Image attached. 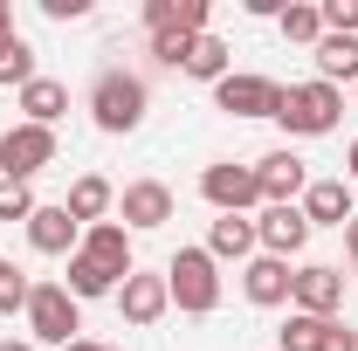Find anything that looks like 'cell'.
Returning a JSON list of instances; mask_svg holds the SVG:
<instances>
[{"label":"cell","mask_w":358,"mask_h":351,"mask_svg":"<svg viewBox=\"0 0 358 351\" xmlns=\"http://www.w3.org/2000/svg\"><path fill=\"white\" fill-rule=\"evenodd\" d=\"M76 303H96V296H117V275H103V268L90 262V255H69V282H62Z\"/></svg>","instance_id":"cell-24"},{"label":"cell","mask_w":358,"mask_h":351,"mask_svg":"<svg viewBox=\"0 0 358 351\" xmlns=\"http://www.w3.org/2000/svg\"><path fill=\"white\" fill-rule=\"evenodd\" d=\"M166 289H173V310L186 317H214L221 310V262L207 248H179L166 262Z\"/></svg>","instance_id":"cell-3"},{"label":"cell","mask_w":358,"mask_h":351,"mask_svg":"<svg viewBox=\"0 0 358 351\" xmlns=\"http://www.w3.org/2000/svg\"><path fill=\"white\" fill-rule=\"evenodd\" d=\"M275 351H358V331L345 317H303V310H289V324L275 331Z\"/></svg>","instance_id":"cell-8"},{"label":"cell","mask_w":358,"mask_h":351,"mask_svg":"<svg viewBox=\"0 0 358 351\" xmlns=\"http://www.w3.org/2000/svg\"><path fill=\"white\" fill-rule=\"evenodd\" d=\"M289 310H303V317H338V310H345V268L303 262L296 282H289Z\"/></svg>","instance_id":"cell-9"},{"label":"cell","mask_w":358,"mask_h":351,"mask_svg":"<svg viewBox=\"0 0 358 351\" xmlns=\"http://www.w3.org/2000/svg\"><path fill=\"white\" fill-rule=\"evenodd\" d=\"M42 166H55V131H42V124H7L0 131V179L28 186Z\"/></svg>","instance_id":"cell-6"},{"label":"cell","mask_w":358,"mask_h":351,"mask_svg":"<svg viewBox=\"0 0 358 351\" xmlns=\"http://www.w3.org/2000/svg\"><path fill=\"white\" fill-rule=\"evenodd\" d=\"M207 255H214V262H248V255H255V220L248 214H221L207 227Z\"/></svg>","instance_id":"cell-20"},{"label":"cell","mask_w":358,"mask_h":351,"mask_svg":"<svg viewBox=\"0 0 358 351\" xmlns=\"http://www.w3.org/2000/svg\"><path fill=\"white\" fill-rule=\"evenodd\" d=\"M35 76H42V69H35V48L14 35V42L0 48V89H28Z\"/></svg>","instance_id":"cell-25"},{"label":"cell","mask_w":358,"mask_h":351,"mask_svg":"<svg viewBox=\"0 0 358 351\" xmlns=\"http://www.w3.org/2000/svg\"><path fill=\"white\" fill-rule=\"evenodd\" d=\"M42 200H35V186H21V179H0V220H21L28 227V214H35Z\"/></svg>","instance_id":"cell-28"},{"label":"cell","mask_w":358,"mask_h":351,"mask_svg":"<svg viewBox=\"0 0 358 351\" xmlns=\"http://www.w3.org/2000/svg\"><path fill=\"white\" fill-rule=\"evenodd\" d=\"M110 220H124L131 234L166 227V220H173V186H166V179H131V186L117 193V214H110Z\"/></svg>","instance_id":"cell-11"},{"label":"cell","mask_w":358,"mask_h":351,"mask_svg":"<svg viewBox=\"0 0 358 351\" xmlns=\"http://www.w3.org/2000/svg\"><path fill=\"white\" fill-rule=\"evenodd\" d=\"M145 28L166 35V28H173V0H145Z\"/></svg>","instance_id":"cell-32"},{"label":"cell","mask_w":358,"mask_h":351,"mask_svg":"<svg viewBox=\"0 0 358 351\" xmlns=\"http://www.w3.org/2000/svg\"><path fill=\"white\" fill-rule=\"evenodd\" d=\"M110 303H117V317H124V324H138V331H145V324H159V317L173 310V289H166V275L131 268V275L117 282V296H110Z\"/></svg>","instance_id":"cell-13"},{"label":"cell","mask_w":358,"mask_h":351,"mask_svg":"<svg viewBox=\"0 0 358 351\" xmlns=\"http://www.w3.org/2000/svg\"><path fill=\"white\" fill-rule=\"evenodd\" d=\"M145 110H152V89H145V76H131V69H103V76L90 83V124L103 138L138 131Z\"/></svg>","instance_id":"cell-1"},{"label":"cell","mask_w":358,"mask_h":351,"mask_svg":"<svg viewBox=\"0 0 358 351\" xmlns=\"http://www.w3.org/2000/svg\"><path fill=\"white\" fill-rule=\"evenodd\" d=\"M14 42V0H0V48Z\"/></svg>","instance_id":"cell-33"},{"label":"cell","mask_w":358,"mask_h":351,"mask_svg":"<svg viewBox=\"0 0 358 351\" xmlns=\"http://www.w3.org/2000/svg\"><path fill=\"white\" fill-rule=\"evenodd\" d=\"M0 351H35V338H0Z\"/></svg>","instance_id":"cell-35"},{"label":"cell","mask_w":358,"mask_h":351,"mask_svg":"<svg viewBox=\"0 0 358 351\" xmlns=\"http://www.w3.org/2000/svg\"><path fill=\"white\" fill-rule=\"evenodd\" d=\"M310 62H317V83H331V89L358 83V35H324L310 48Z\"/></svg>","instance_id":"cell-19"},{"label":"cell","mask_w":358,"mask_h":351,"mask_svg":"<svg viewBox=\"0 0 358 351\" xmlns=\"http://www.w3.org/2000/svg\"><path fill=\"white\" fill-rule=\"evenodd\" d=\"M214 110H227V117H275V110H282V83L234 69V76L214 83Z\"/></svg>","instance_id":"cell-7"},{"label":"cell","mask_w":358,"mask_h":351,"mask_svg":"<svg viewBox=\"0 0 358 351\" xmlns=\"http://www.w3.org/2000/svg\"><path fill=\"white\" fill-rule=\"evenodd\" d=\"M62 351H103V345H96V338H76V345H62Z\"/></svg>","instance_id":"cell-37"},{"label":"cell","mask_w":358,"mask_h":351,"mask_svg":"<svg viewBox=\"0 0 358 351\" xmlns=\"http://www.w3.org/2000/svg\"><path fill=\"white\" fill-rule=\"evenodd\" d=\"M289 282H296V268L275 262V255H262V248L241 262V296H248L255 310H282L289 303Z\"/></svg>","instance_id":"cell-14"},{"label":"cell","mask_w":358,"mask_h":351,"mask_svg":"<svg viewBox=\"0 0 358 351\" xmlns=\"http://www.w3.org/2000/svg\"><path fill=\"white\" fill-rule=\"evenodd\" d=\"M76 255H90V262L103 268V275H117V282L138 268V255H131V227H124V220H96V227H83V248H76Z\"/></svg>","instance_id":"cell-15"},{"label":"cell","mask_w":358,"mask_h":351,"mask_svg":"<svg viewBox=\"0 0 358 351\" xmlns=\"http://www.w3.org/2000/svg\"><path fill=\"white\" fill-rule=\"evenodd\" d=\"M352 96H358V83H352Z\"/></svg>","instance_id":"cell-39"},{"label":"cell","mask_w":358,"mask_h":351,"mask_svg":"<svg viewBox=\"0 0 358 351\" xmlns=\"http://www.w3.org/2000/svg\"><path fill=\"white\" fill-rule=\"evenodd\" d=\"M28 248H35V255H76V248H83V227L69 220V207H62V200L28 214Z\"/></svg>","instance_id":"cell-16"},{"label":"cell","mask_w":358,"mask_h":351,"mask_svg":"<svg viewBox=\"0 0 358 351\" xmlns=\"http://www.w3.org/2000/svg\"><path fill=\"white\" fill-rule=\"evenodd\" d=\"M200 200H207L214 214H255V207H262V179H255V166L214 159V166L200 173Z\"/></svg>","instance_id":"cell-5"},{"label":"cell","mask_w":358,"mask_h":351,"mask_svg":"<svg viewBox=\"0 0 358 351\" xmlns=\"http://www.w3.org/2000/svg\"><path fill=\"white\" fill-rule=\"evenodd\" d=\"M28 296H35V275L28 268H14V262H0V317H28Z\"/></svg>","instance_id":"cell-26"},{"label":"cell","mask_w":358,"mask_h":351,"mask_svg":"<svg viewBox=\"0 0 358 351\" xmlns=\"http://www.w3.org/2000/svg\"><path fill=\"white\" fill-rule=\"evenodd\" d=\"M42 14H48V21H83L90 0H42Z\"/></svg>","instance_id":"cell-31"},{"label":"cell","mask_w":358,"mask_h":351,"mask_svg":"<svg viewBox=\"0 0 358 351\" xmlns=\"http://www.w3.org/2000/svg\"><path fill=\"white\" fill-rule=\"evenodd\" d=\"M207 21H214V7H207V0H173V28L186 35V42H200V35H214Z\"/></svg>","instance_id":"cell-27"},{"label":"cell","mask_w":358,"mask_h":351,"mask_svg":"<svg viewBox=\"0 0 358 351\" xmlns=\"http://www.w3.org/2000/svg\"><path fill=\"white\" fill-rule=\"evenodd\" d=\"M255 248L275 255V262L303 255V248H310V220H303V207H262V214H255Z\"/></svg>","instance_id":"cell-12"},{"label":"cell","mask_w":358,"mask_h":351,"mask_svg":"<svg viewBox=\"0 0 358 351\" xmlns=\"http://www.w3.org/2000/svg\"><path fill=\"white\" fill-rule=\"evenodd\" d=\"M186 35H179V28H166V35H152V55H159V62H166V69H186Z\"/></svg>","instance_id":"cell-30"},{"label":"cell","mask_w":358,"mask_h":351,"mask_svg":"<svg viewBox=\"0 0 358 351\" xmlns=\"http://www.w3.org/2000/svg\"><path fill=\"white\" fill-rule=\"evenodd\" d=\"M296 207H303L310 227H345V220L358 214V207H352V179H310Z\"/></svg>","instance_id":"cell-17"},{"label":"cell","mask_w":358,"mask_h":351,"mask_svg":"<svg viewBox=\"0 0 358 351\" xmlns=\"http://www.w3.org/2000/svg\"><path fill=\"white\" fill-rule=\"evenodd\" d=\"M345 179H358V138H352V152H345Z\"/></svg>","instance_id":"cell-36"},{"label":"cell","mask_w":358,"mask_h":351,"mask_svg":"<svg viewBox=\"0 0 358 351\" xmlns=\"http://www.w3.org/2000/svg\"><path fill=\"white\" fill-rule=\"evenodd\" d=\"M69 110V83H55V76H35V83L21 89V124H42L55 131V117Z\"/></svg>","instance_id":"cell-21"},{"label":"cell","mask_w":358,"mask_h":351,"mask_svg":"<svg viewBox=\"0 0 358 351\" xmlns=\"http://www.w3.org/2000/svg\"><path fill=\"white\" fill-rule=\"evenodd\" d=\"M62 207H69V220H76V227H96V220L117 214V186H110L103 173H83L76 186H69V200H62Z\"/></svg>","instance_id":"cell-18"},{"label":"cell","mask_w":358,"mask_h":351,"mask_svg":"<svg viewBox=\"0 0 358 351\" xmlns=\"http://www.w3.org/2000/svg\"><path fill=\"white\" fill-rule=\"evenodd\" d=\"M345 255H352V262H358V214L345 220Z\"/></svg>","instance_id":"cell-34"},{"label":"cell","mask_w":358,"mask_h":351,"mask_svg":"<svg viewBox=\"0 0 358 351\" xmlns=\"http://www.w3.org/2000/svg\"><path fill=\"white\" fill-rule=\"evenodd\" d=\"M103 351H124V345H103Z\"/></svg>","instance_id":"cell-38"},{"label":"cell","mask_w":358,"mask_h":351,"mask_svg":"<svg viewBox=\"0 0 358 351\" xmlns=\"http://www.w3.org/2000/svg\"><path fill=\"white\" fill-rule=\"evenodd\" d=\"M275 28H282V42H296V48H317V42H324V7H310V0H289Z\"/></svg>","instance_id":"cell-23"},{"label":"cell","mask_w":358,"mask_h":351,"mask_svg":"<svg viewBox=\"0 0 358 351\" xmlns=\"http://www.w3.org/2000/svg\"><path fill=\"white\" fill-rule=\"evenodd\" d=\"M179 76H193V83H221V76H234V48L221 42V35H200V42L186 48V69H179Z\"/></svg>","instance_id":"cell-22"},{"label":"cell","mask_w":358,"mask_h":351,"mask_svg":"<svg viewBox=\"0 0 358 351\" xmlns=\"http://www.w3.org/2000/svg\"><path fill=\"white\" fill-rule=\"evenodd\" d=\"M28 338L35 345H76L83 338V303L62 289V282H35V296H28Z\"/></svg>","instance_id":"cell-4"},{"label":"cell","mask_w":358,"mask_h":351,"mask_svg":"<svg viewBox=\"0 0 358 351\" xmlns=\"http://www.w3.org/2000/svg\"><path fill=\"white\" fill-rule=\"evenodd\" d=\"M255 179H262V207H296L303 186H310V166H303L289 145H275V152L255 159Z\"/></svg>","instance_id":"cell-10"},{"label":"cell","mask_w":358,"mask_h":351,"mask_svg":"<svg viewBox=\"0 0 358 351\" xmlns=\"http://www.w3.org/2000/svg\"><path fill=\"white\" fill-rule=\"evenodd\" d=\"M324 35H358V0H324Z\"/></svg>","instance_id":"cell-29"},{"label":"cell","mask_w":358,"mask_h":351,"mask_svg":"<svg viewBox=\"0 0 358 351\" xmlns=\"http://www.w3.org/2000/svg\"><path fill=\"white\" fill-rule=\"evenodd\" d=\"M275 124L289 138H331L338 124H345V89L331 83H282V110H275Z\"/></svg>","instance_id":"cell-2"}]
</instances>
